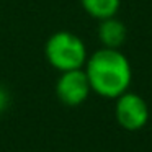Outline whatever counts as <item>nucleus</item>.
Returning a JSON list of instances; mask_svg holds the SVG:
<instances>
[{
  "mask_svg": "<svg viewBox=\"0 0 152 152\" xmlns=\"http://www.w3.org/2000/svg\"><path fill=\"white\" fill-rule=\"evenodd\" d=\"M46 57L54 69L61 72L80 69L87 62V49L83 41L69 31H57L46 43Z\"/></svg>",
  "mask_w": 152,
  "mask_h": 152,
  "instance_id": "nucleus-2",
  "label": "nucleus"
},
{
  "mask_svg": "<svg viewBox=\"0 0 152 152\" xmlns=\"http://www.w3.org/2000/svg\"><path fill=\"white\" fill-rule=\"evenodd\" d=\"M7 103H8V95H7V92H5L4 88H0V111L7 106Z\"/></svg>",
  "mask_w": 152,
  "mask_h": 152,
  "instance_id": "nucleus-7",
  "label": "nucleus"
},
{
  "mask_svg": "<svg viewBox=\"0 0 152 152\" xmlns=\"http://www.w3.org/2000/svg\"><path fill=\"white\" fill-rule=\"evenodd\" d=\"M85 74L95 93L105 98H118L131 85V64L118 49L103 48L87 61Z\"/></svg>",
  "mask_w": 152,
  "mask_h": 152,
  "instance_id": "nucleus-1",
  "label": "nucleus"
},
{
  "mask_svg": "<svg viewBox=\"0 0 152 152\" xmlns=\"http://www.w3.org/2000/svg\"><path fill=\"white\" fill-rule=\"evenodd\" d=\"M92 92L88 77L85 70L74 69L62 72L56 85V93L59 100L67 106H79L87 100L88 93Z\"/></svg>",
  "mask_w": 152,
  "mask_h": 152,
  "instance_id": "nucleus-4",
  "label": "nucleus"
},
{
  "mask_svg": "<svg viewBox=\"0 0 152 152\" xmlns=\"http://www.w3.org/2000/svg\"><path fill=\"white\" fill-rule=\"evenodd\" d=\"M116 119L128 131H137L144 128L149 119V108L142 96L124 92L116 102Z\"/></svg>",
  "mask_w": 152,
  "mask_h": 152,
  "instance_id": "nucleus-3",
  "label": "nucleus"
},
{
  "mask_svg": "<svg viewBox=\"0 0 152 152\" xmlns=\"http://www.w3.org/2000/svg\"><path fill=\"white\" fill-rule=\"evenodd\" d=\"M98 36L105 48L118 49L126 39V26L123 21L116 20L115 17L106 18V20H102V25L98 28Z\"/></svg>",
  "mask_w": 152,
  "mask_h": 152,
  "instance_id": "nucleus-5",
  "label": "nucleus"
},
{
  "mask_svg": "<svg viewBox=\"0 0 152 152\" xmlns=\"http://www.w3.org/2000/svg\"><path fill=\"white\" fill-rule=\"evenodd\" d=\"M82 7L90 17L106 20L118 13L119 10V0H80Z\"/></svg>",
  "mask_w": 152,
  "mask_h": 152,
  "instance_id": "nucleus-6",
  "label": "nucleus"
}]
</instances>
